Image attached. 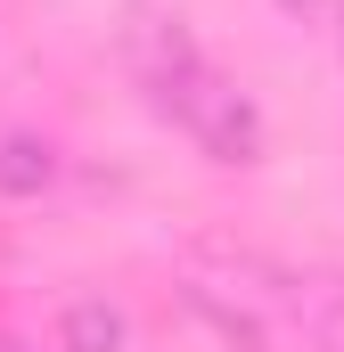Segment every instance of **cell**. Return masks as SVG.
<instances>
[{"label": "cell", "mask_w": 344, "mask_h": 352, "mask_svg": "<svg viewBox=\"0 0 344 352\" xmlns=\"http://www.w3.org/2000/svg\"><path fill=\"white\" fill-rule=\"evenodd\" d=\"M312 336H320L328 352H344V287H328V295L312 303Z\"/></svg>", "instance_id": "cell-5"}, {"label": "cell", "mask_w": 344, "mask_h": 352, "mask_svg": "<svg viewBox=\"0 0 344 352\" xmlns=\"http://www.w3.org/2000/svg\"><path fill=\"white\" fill-rule=\"evenodd\" d=\"M156 107H164V115L205 148V156H213V164H255V156H262V115L246 107V90L222 82L205 58L180 66L172 82H156Z\"/></svg>", "instance_id": "cell-1"}, {"label": "cell", "mask_w": 344, "mask_h": 352, "mask_svg": "<svg viewBox=\"0 0 344 352\" xmlns=\"http://www.w3.org/2000/svg\"><path fill=\"white\" fill-rule=\"evenodd\" d=\"M123 311L107 303V295H83V303H66V320H58V344L66 352H123Z\"/></svg>", "instance_id": "cell-3"}, {"label": "cell", "mask_w": 344, "mask_h": 352, "mask_svg": "<svg viewBox=\"0 0 344 352\" xmlns=\"http://www.w3.org/2000/svg\"><path fill=\"white\" fill-rule=\"evenodd\" d=\"M123 58H131L140 82L156 90V82H172L180 66H197V41H189V25L164 16V8H131V16H123Z\"/></svg>", "instance_id": "cell-2"}, {"label": "cell", "mask_w": 344, "mask_h": 352, "mask_svg": "<svg viewBox=\"0 0 344 352\" xmlns=\"http://www.w3.org/2000/svg\"><path fill=\"white\" fill-rule=\"evenodd\" d=\"M0 352H8V344H0Z\"/></svg>", "instance_id": "cell-6"}, {"label": "cell", "mask_w": 344, "mask_h": 352, "mask_svg": "<svg viewBox=\"0 0 344 352\" xmlns=\"http://www.w3.org/2000/svg\"><path fill=\"white\" fill-rule=\"evenodd\" d=\"M50 173H58V156H50L41 140H0V188H8V197H41Z\"/></svg>", "instance_id": "cell-4"}]
</instances>
